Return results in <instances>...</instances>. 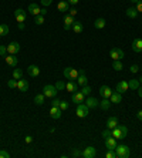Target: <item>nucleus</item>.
Wrapping results in <instances>:
<instances>
[{
	"label": "nucleus",
	"mask_w": 142,
	"mask_h": 158,
	"mask_svg": "<svg viewBox=\"0 0 142 158\" xmlns=\"http://www.w3.org/2000/svg\"><path fill=\"white\" fill-rule=\"evenodd\" d=\"M95 153H97V151H95L94 147H87V148L82 151L81 155L84 158H94L95 157Z\"/></svg>",
	"instance_id": "16"
},
{
	"label": "nucleus",
	"mask_w": 142,
	"mask_h": 158,
	"mask_svg": "<svg viewBox=\"0 0 142 158\" xmlns=\"http://www.w3.org/2000/svg\"><path fill=\"white\" fill-rule=\"evenodd\" d=\"M26 17H27L26 10H23V9L14 10V19H16V22L17 23H24L26 22Z\"/></svg>",
	"instance_id": "7"
},
{
	"label": "nucleus",
	"mask_w": 142,
	"mask_h": 158,
	"mask_svg": "<svg viewBox=\"0 0 142 158\" xmlns=\"http://www.w3.org/2000/svg\"><path fill=\"white\" fill-rule=\"evenodd\" d=\"M67 2H68L70 5H77L78 3V0H67Z\"/></svg>",
	"instance_id": "53"
},
{
	"label": "nucleus",
	"mask_w": 142,
	"mask_h": 158,
	"mask_svg": "<svg viewBox=\"0 0 142 158\" xmlns=\"http://www.w3.org/2000/svg\"><path fill=\"white\" fill-rule=\"evenodd\" d=\"M128 135V128L125 125H116L115 128H112V137H115L116 140H124Z\"/></svg>",
	"instance_id": "1"
},
{
	"label": "nucleus",
	"mask_w": 142,
	"mask_h": 158,
	"mask_svg": "<svg viewBox=\"0 0 142 158\" xmlns=\"http://www.w3.org/2000/svg\"><path fill=\"white\" fill-rule=\"evenodd\" d=\"M114 151L116 153V157H118V158H128L129 154H131V151H129V148H128V145H124V144L116 145Z\"/></svg>",
	"instance_id": "2"
},
{
	"label": "nucleus",
	"mask_w": 142,
	"mask_h": 158,
	"mask_svg": "<svg viewBox=\"0 0 142 158\" xmlns=\"http://www.w3.org/2000/svg\"><path fill=\"white\" fill-rule=\"evenodd\" d=\"M40 3L43 6H50L53 3V0H40Z\"/></svg>",
	"instance_id": "46"
},
{
	"label": "nucleus",
	"mask_w": 142,
	"mask_h": 158,
	"mask_svg": "<svg viewBox=\"0 0 142 158\" xmlns=\"http://www.w3.org/2000/svg\"><path fill=\"white\" fill-rule=\"evenodd\" d=\"M128 86H129V88H131V90H138V87H139V80H137V79L129 80Z\"/></svg>",
	"instance_id": "31"
},
{
	"label": "nucleus",
	"mask_w": 142,
	"mask_h": 158,
	"mask_svg": "<svg viewBox=\"0 0 142 158\" xmlns=\"http://www.w3.org/2000/svg\"><path fill=\"white\" fill-rule=\"evenodd\" d=\"M9 34V26L7 24H0V37H5Z\"/></svg>",
	"instance_id": "33"
},
{
	"label": "nucleus",
	"mask_w": 142,
	"mask_h": 158,
	"mask_svg": "<svg viewBox=\"0 0 142 158\" xmlns=\"http://www.w3.org/2000/svg\"><path fill=\"white\" fill-rule=\"evenodd\" d=\"M34 23L37 24V26H41V24H44V16H41V14H39V16H34Z\"/></svg>",
	"instance_id": "36"
},
{
	"label": "nucleus",
	"mask_w": 142,
	"mask_h": 158,
	"mask_svg": "<svg viewBox=\"0 0 142 158\" xmlns=\"http://www.w3.org/2000/svg\"><path fill=\"white\" fill-rule=\"evenodd\" d=\"M111 135H112V130H109V128H107V130H104V131H102L104 140H105V138H108V137H111Z\"/></svg>",
	"instance_id": "40"
},
{
	"label": "nucleus",
	"mask_w": 142,
	"mask_h": 158,
	"mask_svg": "<svg viewBox=\"0 0 142 158\" xmlns=\"http://www.w3.org/2000/svg\"><path fill=\"white\" fill-rule=\"evenodd\" d=\"M99 107H101L104 111H107L108 108L111 107V100H109V98H102V101H99Z\"/></svg>",
	"instance_id": "27"
},
{
	"label": "nucleus",
	"mask_w": 142,
	"mask_h": 158,
	"mask_svg": "<svg viewBox=\"0 0 142 158\" xmlns=\"http://www.w3.org/2000/svg\"><path fill=\"white\" fill-rule=\"evenodd\" d=\"M5 61H6L7 66L16 67L17 66V63H19V60H17V57H16V54H7V56H5Z\"/></svg>",
	"instance_id": "9"
},
{
	"label": "nucleus",
	"mask_w": 142,
	"mask_h": 158,
	"mask_svg": "<svg viewBox=\"0 0 142 158\" xmlns=\"http://www.w3.org/2000/svg\"><path fill=\"white\" fill-rule=\"evenodd\" d=\"M80 75V71L77 68H73V67H67L64 68V77L67 80H75Z\"/></svg>",
	"instance_id": "5"
},
{
	"label": "nucleus",
	"mask_w": 142,
	"mask_h": 158,
	"mask_svg": "<svg viewBox=\"0 0 142 158\" xmlns=\"http://www.w3.org/2000/svg\"><path fill=\"white\" fill-rule=\"evenodd\" d=\"M116 125H118V118H116V117H109V118L107 120V127L109 128V130L115 128Z\"/></svg>",
	"instance_id": "26"
},
{
	"label": "nucleus",
	"mask_w": 142,
	"mask_h": 158,
	"mask_svg": "<svg viewBox=\"0 0 142 158\" xmlns=\"http://www.w3.org/2000/svg\"><path fill=\"white\" fill-rule=\"evenodd\" d=\"M56 88L58 90V91L64 90V88H65V83H64V81H61V80H58V81L56 83Z\"/></svg>",
	"instance_id": "37"
},
{
	"label": "nucleus",
	"mask_w": 142,
	"mask_h": 158,
	"mask_svg": "<svg viewBox=\"0 0 142 158\" xmlns=\"http://www.w3.org/2000/svg\"><path fill=\"white\" fill-rule=\"evenodd\" d=\"M126 16H128L129 19H135L138 16V10L137 7H129V9H126Z\"/></svg>",
	"instance_id": "29"
},
{
	"label": "nucleus",
	"mask_w": 142,
	"mask_h": 158,
	"mask_svg": "<svg viewBox=\"0 0 142 158\" xmlns=\"http://www.w3.org/2000/svg\"><path fill=\"white\" fill-rule=\"evenodd\" d=\"M81 93L84 94V96H90V93H91V87H90V86H82Z\"/></svg>",
	"instance_id": "38"
},
{
	"label": "nucleus",
	"mask_w": 142,
	"mask_h": 158,
	"mask_svg": "<svg viewBox=\"0 0 142 158\" xmlns=\"http://www.w3.org/2000/svg\"><path fill=\"white\" fill-rule=\"evenodd\" d=\"M57 9L60 10V12H63V13H65V12L70 10V3L67 0H63V2H60V3L57 5Z\"/></svg>",
	"instance_id": "25"
},
{
	"label": "nucleus",
	"mask_w": 142,
	"mask_h": 158,
	"mask_svg": "<svg viewBox=\"0 0 142 158\" xmlns=\"http://www.w3.org/2000/svg\"><path fill=\"white\" fill-rule=\"evenodd\" d=\"M10 154L7 153V151H5V149H0V158H9Z\"/></svg>",
	"instance_id": "44"
},
{
	"label": "nucleus",
	"mask_w": 142,
	"mask_h": 158,
	"mask_svg": "<svg viewBox=\"0 0 142 158\" xmlns=\"http://www.w3.org/2000/svg\"><path fill=\"white\" fill-rule=\"evenodd\" d=\"M19 29L23 30V29H24V23H19Z\"/></svg>",
	"instance_id": "55"
},
{
	"label": "nucleus",
	"mask_w": 142,
	"mask_h": 158,
	"mask_svg": "<svg viewBox=\"0 0 142 158\" xmlns=\"http://www.w3.org/2000/svg\"><path fill=\"white\" fill-rule=\"evenodd\" d=\"M131 2H132V3H138V2H139V0H131Z\"/></svg>",
	"instance_id": "56"
},
{
	"label": "nucleus",
	"mask_w": 142,
	"mask_h": 158,
	"mask_svg": "<svg viewBox=\"0 0 142 158\" xmlns=\"http://www.w3.org/2000/svg\"><path fill=\"white\" fill-rule=\"evenodd\" d=\"M71 29H73V31H74V33H77V34H78V33H81V31H82V23L75 20Z\"/></svg>",
	"instance_id": "30"
},
{
	"label": "nucleus",
	"mask_w": 142,
	"mask_h": 158,
	"mask_svg": "<svg viewBox=\"0 0 142 158\" xmlns=\"http://www.w3.org/2000/svg\"><path fill=\"white\" fill-rule=\"evenodd\" d=\"M57 93L58 90L56 88V86H51V84H47V86H44L43 87V94L48 98H54L57 96Z\"/></svg>",
	"instance_id": "4"
},
{
	"label": "nucleus",
	"mask_w": 142,
	"mask_h": 158,
	"mask_svg": "<svg viewBox=\"0 0 142 158\" xmlns=\"http://www.w3.org/2000/svg\"><path fill=\"white\" fill-rule=\"evenodd\" d=\"M128 81H119V83L116 84V91L119 93V94H124V93L128 91Z\"/></svg>",
	"instance_id": "17"
},
{
	"label": "nucleus",
	"mask_w": 142,
	"mask_h": 158,
	"mask_svg": "<svg viewBox=\"0 0 142 158\" xmlns=\"http://www.w3.org/2000/svg\"><path fill=\"white\" fill-rule=\"evenodd\" d=\"M6 53H7V47H5V46H0V56H2V57H5Z\"/></svg>",
	"instance_id": "45"
},
{
	"label": "nucleus",
	"mask_w": 142,
	"mask_h": 158,
	"mask_svg": "<svg viewBox=\"0 0 142 158\" xmlns=\"http://www.w3.org/2000/svg\"><path fill=\"white\" fill-rule=\"evenodd\" d=\"M105 24H107V22H105V19H97V20H95L94 22V27L95 29H104V27H105Z\"/></svg>",
	"instance_id": "28"
},
{
	"label": "nucleus",
	"mask_w": 142,
	"mask_h": 158,
	"mask_svg": "<svg viewBox=\"0 0 142 158\" xmlns=\"http://www.w3.org/2000/svg\"><path fill=\"white\" fill-rule=\"evenodd\" d=\"M31 142H33V137L27 135V137H26V144H31Z\"/></svg>",
	"instance_id": "50"
},
{
	"label": "nucleus",
	"mask_w": 142,
	"mask_h": 158,
	"mask_svg": "<svg viewBox=\"0 0 142 158\" xmlns=\"http://www.w3.org/2000/svg\"><path fill=\"white\" fill-rule=\"evenodd\" d=\"M63 22H64V30H70V29L73 27V24H74L75 20H74L73 16H70V14H68V16H65V17H64Z\"/></svg>",
	"instance_id": "19"
},
{
	"label": "nucleus",
	"mask_w": 142,
	"mask_h": 158,
	"mask_svg": "<svg viewBox=\"0 0 142 158\" xmlns=\"http://www.w3.org/2000/svg\"><path fill=\"white\" fill-rule=\"evenodd\" d=\"M71 101H73L74 104H81V103L85 101V96H84L81 91H75V93H73V96H71Z\"/></svg>",
	"instance_id": "8"
},
{
	"label": "nucleus",
	"mask_w": 142,
	"mask_h": 158,
	"mask_svg": "<svg viewBox=\"0 0 142 158\" xmlns=\"http://www.w3.org/2000/svg\"><path fill=\"white\" fill-rule=\"evenodd\" d=\"M132 50L135 53H141L142 51V39H135L132 41Z\"/></svg>",
	"instance_id": "24"
},
{
	"label": "nucleus",
	"mask_w": 142,
	"mask_h": 158,
	"mask_svg": "<svg viewBox=\"0 0 142 158\" xmlns=\"http://www.w3.org/2000/svg\"><path fill=\"white\" fill-rule=\"evenodd\" d=\"M109 57L112 58V60H122L124 58V51L121 50V48H111L109 50Z\"/></svg>",
	"instance_id": "6"
},
{
	"label": "nucleus",
	"mask_w": 142,
	"mask_h": 158,
	"mask_svg": "<svg viewBox=\"0 0 142 158\" xmlns=\"http://www.w3.org/2000/svg\"><path fill=\"white\" fill-rule=\"evenodd\" d=\"M99 94H101L102 98H109L112 94L111 87H109V86H101V87H99Z\"/></svg>",
	"instance_id": "10"
},
{
	"label": "nucleus",
	"mask_w": 142,
	"mask_h": 158,
	"mask_svg": "<svg viewBox=\"0 0 142 158\" xmlns=\"http://www.w3.org/2000/svg\"><path fill=\"white\" fill-rule=\"evenodd\" d=\"M109 100H111V104H119L122 101V94H119L118 91H112Z\"/></svg>",
	"instance_id": "18"
},
{
	"label": "nucleus",
	"mask_w": 142,
	"mask_h": 158,
	"mask_svg": "<svg viewBox=\"0 0 142 158\" xmlns=\"http://www.w3.org/2000/svg\"><path fill=\"white\" fill-rule=\"evenodd\" d=\"M85 104L88 108H95V107H98L99 105V101L95 98V97H88L85 100Z\"/></svg>",
	"instance_id": "20"
},
{
	"label": "nucleus",
	"mask_w": 142,
	"mask_h": 158,
	"mask_svg": "<svg viewBox=\"0 0 142 158\" xmlns=\"http://www.w3.org/2000/svg\"><path fill=\"white\" fill-rule=\"evenodd\" d=\"M60 108H61V110H63V111L68 110V103L63 100V101H61V103H60Z\"/></svg>",
	"instance_id": "42"
},
{
	"label": "nucleus",
	"mask_w": 142,
	"mask_h": 158,
	"mask_svg": "<svg viewBox=\"0 0 142 158\" xmlns=\"http://www.w3.org/2000/svg\"><path fill=\"white\" fill-rule=\"evenodd\" d=\"M27 73H29L30 77H37L40 74V68L37 66H34V64H31V66L27 67Z\"/></svg>",
	"instance_id": "22"
},
{
	"label": "nucleus",
	"mask_w": 142,
	"mask_h": 158,
	"mask_svg": "<svg viewBox=\"0 0 142 158\" xmlns=\"http://www.w3.org/2000/svg\"><path fill=\"white\" fill-rule=\"evenodd\" d=\"M87 83H88V79L85 75V70H80V75L77 77V84L82 87V86H87Z\"/></svg>",
	"instance_id": "13"
},
{
	"label": "nucleus",
	"mask_w": 142,
	"mask_h": 158,
	"mask_svg": "<svg viewBox=\"0 0 142 158\" xmlns=\"http://www.w3.org/2000/svg\"><path fill=\"white\" fill-rule=\"evenodd\" d=\"M60 103H61L60 100H57V98H54V100L51 101V105H53V107H60Z\"/></svg>",
	"instance_id": "47"
},
{
	"label": "nucleus",
	"mask_w": 142,
	"mask_h": 158,
	"mask_svg": "<svg viewBox=\"0 0 142 158\" xmlns=\"http://www.w3.org/2000/svg\"><path fill=\"white\" fill-rule=\"evenodd\" d=\"M13 79H16V80L23 79V71L20 68H14L13 70Z\"/></svg>",
	"instance_id": "35"
},
{
	"label": "nucleus",
	"mask_w": 142,
	"mask_h": 158,
	"mask_svg": "<svg viewBox=\"0 0 142 158\" xmlns=\"http://www.w3.org/2000/svg\"><path fill=\"white\" fill-rule=\"evenodd\" d=\"M112 68L116 71H121L122 68H124V64L121 63V60H114V63H112Z\"/></svg>",
	"instance_id": "34"
},
{
	"label": "nucleus",
	"mask_w": 142,
	"mask_h": 158,
	"mask_svg": "<svg viewBox=\"0 0 142 158\" xmlns=\"http://www.w3.org/2000/svg\"><path fill=\"white\" fill-rule=\"evenodd\" d=\"M107 158H116V153H114V149H108V153L105 154Z\"/></svg>",
	"instance_id": "41"
},
{
	"label": "nucleus",
	"mask_w": 142,
	"mask_h": 158,
	"mask_svg": "<svg viewBox=\"0 0 142 158\" xmlns=\"http://www.w3.org/2000/svg\"><path fill=\"white\" fill-rule=\"evenodd\" d=\"M27 12H29L30 14H33V16H39V14H41V9L37 6V3H30Z\"/></svg>",
	"instance_id": "12"
},
{
	"label": "nucleus",
	"mask_w": 142,
	"mask_h": 158,
	"mask_svg": "<svg viewBox=\"0 0 142 158\" xmlns=\"http://www.w3.org/2000/svg\"><path fill=\"white\" fill-rule=\"evenodd\" d=\"M44 100H46V96H44V94H37V96L34 97V103L37 105H43Z\"/></svg>",
	"instance_id": "32"
},
{
	"label": "nucleus",
	"mask_w": 142,
	"mask_h": 158,
	"mask_svg": "<svg viewBox=\"0 0 142 158\" xmlns=\"http://www.w3.org/2000/svg\"><path fill=\"white\" fill-rule=\"evenodd\" d=\"M68 13H70V16H73V17H74V16L77 14V10H75V9H70Z\"/></svg>",
	"instance_id": "49"
},
{
	"label": "nucleus",
	"mask_w": 142,
	"mask_h": 158,
	"mask_svg": "<svg viewBox=\"0 0 142 158\" xmlns=\"http://www.w3.org/2000/svg\"><path fill=\"white\" fill-rule=\"evenodd\" d=\"M138 80H139V83L142 84V75H141V77H139V79H138Z\"/></svg>",
	"instance_id": "57"
},
{
	"label": "nucleus",
	"mask_w": 142,
	"mask_h": 158,
	"mask_svg": "<svg viewBox=\"0 0 142 158\" xmlns=\"http://www.w3.org/2000/svg\"><path fill=\"white\" fill-rule=\"evenodd\" d=\"M137 118L139 120V121H142V110H139V111L137 113Z\"/></svg>",
	"instance_id": "51"
},
{
	"label": "nucleus",
	"mask_w": 142,
	"mask_h": 158,
	"mask_svg": "<svg viewBox=\"0 0 142 158\" xmlns=\"http://www.w3.org/2000/svg\"><path fill=\"white\" fill-rule=\"evenodd\" d=\"M61 113H63V110H61L60 107H53L51 105V108H50V117L54 120H58L61 117Z\"/></svg>",
	"instance_id": "14"
},
{
	"label": "nucleus",
	"mask_w": 142,
	"mask_h": 158,
	"mask_svg": "<svg viewBox=\"0 0 142 158\" xmlns=\"http://www.w3.org/2000/svg\"><path fill=\"white\" fill-rule=\"evenodd\" d=\"M17 88L22 93H26L27 90H29V83H27V80H24V79L17 80Z\"/></svg>",
	"instance_id": "21"
},
{
	"label": "nucleus",
	"mask_w": 142,
	"mask_h": 158,
	"mask_svg": "<svg viewBox=\"0 0 142 158\" xmlns=\"http://www.w3.org/2000/svg\"><path fill=\"white\" fill-rule=\"evenodd\" d=\"M20 51V44L17 41H12V43L7 46V53L9 54H17Z\"/></svg>",
	"instance_id": "11"
},
{
	"label": "nucleus",
	"mask_w": 142,
	"mask_h": 158,
	"mask_svg": "<svg viewBox=\"0 0 142 158\" xmlns=\"http://www.w3.org/2000/svg\"><path fill=\"white\" fill-rule=\"evenodd\" d=\"M137 10H138V13H142V0H139L137 3Z\"/></svg>",
	"instance_id": "48"
},
{
	"label": "nucleus",
	"mask_w": 142,
	"mask_h": 158,
	"mask_svg": "<svg viewBox=\"0 0 142 158\" xmlns=\"http://www.w3.org/2000/svg\"><path fill=\"white\" fill-rule=\"evenodd\" d=\"M116 147V138L115 137H108V138H105V148L108 149H115Z\"/></svg>",
	"instance_id": "15"
},
{
	"label": "nucleus",
	"mask_w": 142,
	"mask_h": 158,
	"mask_svg": "<svg viewBox=\"0 0 142 158\" xmlns=\"http://www.w3.org/2000/svg\"><path fill=\"white\" fill-rule=\"evenodd\" d=\"M47 13H48V12H47V9H46V7H44V9H41V16H46Z\"/></svg>",
	"instance_id": "54"
},
{
	"label": "nucleus",
	"mask_w": 142,
	"mask_h": 158,
	"mask_svg": "<svg viewBox=\"0 0 142 158\" xmlns=\"http://www.w3.org/2000/svg\"><path fill=\"white\" fill-rule=\"evenodd\" d=\"M7 86H9L10 88H17V81H16V79L9 80V81H7Z\"/></svg>",
	"instance_id": "39"
},
{
	"label": "nucleus",
	"mask_w": 142,
	"mask_h": 158,
	"mask_svg": "<svg viewBox=\"0 0 142 158\" xmlns=\"http://www.w3.org/2000/svg\"><path fill=\"white\" fill-rule=\"evenodd\" d=\"M138 70H139V67H138L137 64H132V66L129 67V71H131L132 74H135V73H138Z\"/></svg>",
	"instance_id": "43"
},
{
	"label": "nucleus",
	"mask_w": 142,
	"mask_h": 158,
	"mask_svg": "<svg viewBox=\"0 0 142 158\" xmlns=\"http://www.w3.org/2000/svg\"><path fill=\"white\" fill-rule=\"evenodd\" d=\"M137 91H138V96H139V97H141V98H142V87H138V90H137Z\"/></svg>",
	"instance_id": "52"
},
{
	"label": "nucleus",
	"mask_w": 142,
	"mask_h": 158,
	"mask_svg": "<svg viewBox=\"0 0 142 158\" xmlns=\"http://www.w3.org/2000/svg\"><path fill=\"white\" fill-rule=\"evenodd\" d=\"M65 90H67L68 93H75V91H78V84L74 83L73 80H70L68 83L65 84Z\"/></svg>",
	"instance_id": "23"
},
{
	"label": "nucleus",
	"mask_w": 142,
	"mask_h": 158,
	"mask_svg": "<svg viewBox=\"0 0 142 158\" xmlns=\"http://www.w3.org/2000/svg\"><path fill=\"white\" fill-rule=\"evenodd\" d=\"M90 113V108L87 107L85 103H81V104H77V110H75V114L80 118H85L87 115Z\"/></svg>",
	"instance_id": "3"
}]
</instances>
